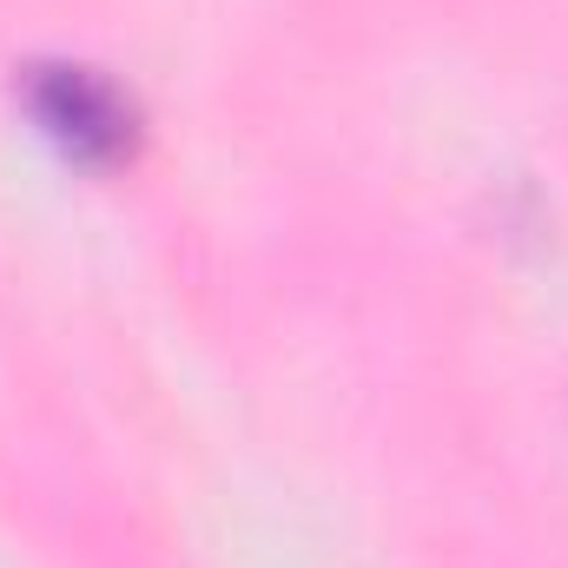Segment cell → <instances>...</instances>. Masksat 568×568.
Returning <instances> with one entry per match:
<instances>
[{
  "mask_svg": "<svg viewBox=\"0 0 568 568\" xmlns=\"http://www.w3.org/2000/svg\"><path fill=\"white\" fill-rule=\"evenodd\" d=\"M27 106L40 120V133L87 159V165H113L126 159L140 140V113L133 100L100 73V67H73V60H53V67H33L27 73Z\"/></svg>",
  "mask_w": 568,
  "mask_h": 568,
  "instance_id": "cell-1",
  "label": "cell"
}]
</instances>
